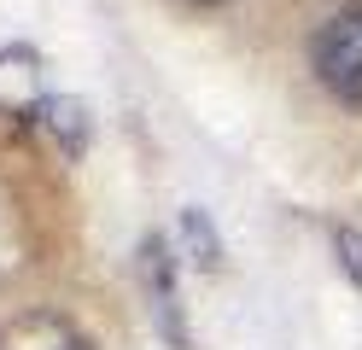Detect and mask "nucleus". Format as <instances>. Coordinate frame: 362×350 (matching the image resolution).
Wrapping results in <instances>:
<instances>
[{"instance_id": "nucleus-6", "label": "nucleus", "mask_w": 362, "mask_h": 350, "mask_svg": "<svg viewBox=\"0 0 362 350\" xmlns=\"http://www.w3.org/2000/svg\"><path fill=\"white\" fill-rule=\"evenodd\" d=\"M12 240V204H6V187H0V251H6Z\"/></svg>"}, {"instance_id": "nucleus-2", "label": "nucleus", "mask_w": 362, "mask_h": 350, "mask_svg": "<svg viewBox=\"0 0 362 350\" xmlns=\"http://www.w3.org/2000/svg\"><path fill=\"white\" fill-rule=\"evenodd\" d=\"M141 280L158 315V333H164L175 350H187V321H181V286H175V257L164 245V233H146L141 240Z\"/></svg>"}, {"instance_id": "nucleus-7", "label": "nucleus", "mask_w": 362, "mask_h": 350, "mask_svg": "<svg viewBox=\"0 0 362 350\" xmlns=\"http://www.w3.org/2000/svg\"><path fill=\"white\" fill-rule=\"evenodd\" d=\"M59 350H88V344H82V339H64V344H59Z\"/></svg>"}, {"instance_id": "nucleus-5", "label": "nucleus", "mask_w": 362, "mask_h": 350, "mask_svg": "<svg viewBox=\"0 0 362 350\" xmlns=\"http://www.w3.org/2000/svg\"><path fill=\"white\" fill-rule=\"evenodd\" d=\"M333 257L351 286H362V228H333Z\"/></svg>"}, {"instance_id": "nucleus-3", "label": "nucleus", "mask_w": 362, "mask_h": 350, "mask_svg": "<svg viewBox=\"0 0 362 350\" xmlns=\"http://www.w3.org/2000/svg\"><path fill=\"white\" fill-rule=\"evenodd\" d=\"M41 117H47V129L59 134V146L71 158L88 146V105L82 100H41Z\"/></svg>"}, {"instance_id": "nucleus-1", "label": "nucleus", "mask_w": 362, "mask_h": 350, "mask_svg": "<svg viewBox=\"0 0 362 350\" xmlns=\"http://www.w3.org/2000/svg\"><path fill=\"white\" fill-rule=\"evenodd\" d=\"M310 59H315V76H322V88L333 100L362 111V0L356 6H339L322 30H315Z\"/></svg>"}, {"instance_id": "nucleus-8", "label": "nucleus", "mask_w": 362, "mask_h": 350, "mask_svg": "<svg viewBox=\"0 0 362 350\" xmlns=\"http://www.w3.org/2000/svg\"><path fill=\"white\" fill-rule=\"evenodd\" d=\"M187 6H228V0H187Z\"/></svg>"}, {"instance_id": "nucleus-4", "label": "nucleus", "mask_w": 362, "mask_h": 350, "mask_svg": "<svg viewBox=\"0 0 362 350\" xmlns=\"http://www.w3.org/2000/svg\"><path fill=\"white\" fill-rule=\"evenodd\" d=\"M181 233L193 240V251H199V263H205V269L222 257V240H216V228L205 222V210H181Z\"/></svg>"}]
</instances>
